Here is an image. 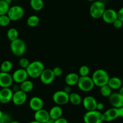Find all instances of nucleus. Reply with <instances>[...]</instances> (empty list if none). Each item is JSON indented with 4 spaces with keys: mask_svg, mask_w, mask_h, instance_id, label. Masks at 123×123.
<instances>
[{
    "mask_svg": "<svg viewBox=\"0 0 123 123\" xmlns=\"http://www.w3.org/2000/svg\"><path fill=\"white\" fill-rule=\"evenodd\" d=\"M108 84L111 89H118L122 86V80L119 77H112L109 78L108 82Z\"/></svg>",
    "mask_w": 123,
    "mask_h": 123,
    "instance_id": "22",
    "label": "nucleus"
},
{
    "mask_svg": "<svg viewBox=\"0 0 123 123\" xmlns=\"http://www.w3.org/2000/svg\"><path fill=\"white\" fill-rule=\"evenodd\" d=\"M4 1H6V2H7L8 4H10L12 2V1H13V0H4Z\"/></svg>",
    "mask_w": 123,
    "mask_h": 123,
    "instance_id": "45",
    "label": "nucleus"
},
{
    "mask_svg": "<svg viewBox=\"0 0 123 123\" xmlns=\"http://www.w3.org/2000/svg\"><path fill=\"white\" fill-rule=\"evenodd\" d=\"M78 88L83 92H90L93 89L94 83L91 77L88 76H80L77 83Z\"/></svg>",
    "mask_w": 123,
    "mask_h": 123,
    "instance_id": "6",
    "label": "nucleus"
},
{
    "mask_svg": "<svg viewBox=\"0 0 123 123\" xmlns=\"http://www.w3.org/2000/svg\"><path fill=\"white\" fill-rule=\"evenodd\" d=\"M80 76L76 73L74 72H71V73L68 74L66 75L65 78V82L67 84V85L68 86H74L75 84H77L78 80Z\"/></svg>",
    "mask_w": 123,
    "mask_h": 123,
    "instance_id": "21",
    "label": "nucleus"
},
{
    "mask_svg": "<svg viewBox=\"0 0 123 123\" xmlns=\"http://www.w3.org/2000/svg\"><path fill=\"white\" fill-rule=\"evenodd\" d=\"M120 117V110L118 108L112 107L106 110L103 113V121L110 122Z\"/></svg>",
    "mask_w": 123,
    "mask_h": 123,
    "instance_id": "9",
    "label": "nucleus"
},
{
    "mask_svg": "<svg viewBox=\"0 0 123 123\" xmlns=\"http://www.w3.org/2000/svg\"><path fill=\"white\" fill-rule=\"evenodd\" d=\"M10 50L12 54L15 56H22L25 54L26 50L25 42L19 38L12 41L10 43Z\"/></svg>",
    "mask_w": 123,
    "mask_h": 123,
    "instance_id": "3",
    "label": "nucleus"
},
{
    "mask_svg": "<svg viewBox=\"0 0 123 123\" xmlns=\"http://www.w3.org/2000/svg\"><path fill=\"white\" fill-rule=\"evenodd\" d=\"M83 119L84 123H102L103 122V113L97 110L87 111L84 114Z\"/></svg>",
    "mask_w": 123,
    "mask_h": 123,
    "instance_id": "5",
    "label": "nucleus"
},
{
    "mask_svg": "<svg viewBox=\"0 0 123 123\" xmlns=\"http://www.w3.org/2000/svg\"><path fill=\"white\" fill-rule=\"evenodd\" d=\"M44 69V66L43 63L39 60H36L30 63L26 68V71L28 77L36 78L40 77Z\"/></svg>",
    "mask_w": 123,
    "mask_h": 123,
    "instance_id": "2",
    "label": "nucleus"
},
{
    "mask_svg": "<svg viewBox=\"0 0 123 123\" xmlns=\"http://www.w3.org/2000/svg\"><path fill=\"white\" fill-rule=\"evenodd\" d=\"M97 1H102V0H97Z\"/></svg>",
    "mask_w": 123,
    "mask_h": 123,
    "instance_id": "50",
    "label": "nucleus"
},
{
    "mask_svg": "<svg viewBox=\"0 0 123 123\" xmlns=\"http://www.w3.org/2000/svg\"><path fill=\"white\" fill-rule=\"evenodd\" d=\"M90 69L86 65H82L79 69V73L80 76H88L90 74Z\"/></svg>",
    "mask_w": 123,
    "mask_h": 123,
    "instance_id": "32",
    "label": "nucleus"
},
{
    "mask_svg": "<svg viewBox=\"0 0 123 123\" xmlns=\"http://www.w3.org/2000/svg\"><path fill=\"white\" fill-rule=\"evenodd\" d=\"M100 92L101 95L105 97H109L112 94V89L108 84L103 86L100 87Z\"/></svg>",
    "mask_w": 123,
    "mask_h": 123,
    "instance_id": "30",
    "label": "nucleus"
},
{
    "mask_svg": "<svg viewBox=\"0 0 123 123\" xmlns=\"http://www.w3.org/2000/svg\"><path fill=\"white\" fill-rule=\"evenodd\" d=\"M113 25L114 27L117 29H120L121 28L123 27V22L122 20H121L120 19H117V20H115L114 21V22L113 23Z\"/></svg>",
    "mask_w": 123,
    "mask_h": 123,
    "instance_id": "36",
    "label": "nucleus"
},
{
    "mask_svg": "<svg viewBox=\"0 0 123 123\" xmlns=\"http://www.w3.org/2000/svg\"><path fill=\"white\" fill-rule=\"evenodd\" d=\"M119 110H120V117H123V107H121V108H119Z\"/></svg>",
    "mask_w": 123,
    "mask_h": 123,
    "instance_id": "42",
    "label": "nucleus"
},
{
    "mask_svg": "<svg viewBox=\"0 0 123 123\" xmlns=\"http://www.w3.org/2000/svg\"><path fill=\"white\" fill-rule=\"evenodd\" d=\"M54 102L58 106L66 104L69 101V94L64 90L56 91L52 96Z\"/></svg>",
    "mask_w": 123,
    "mask_h": 123,
    "instance_id": "8",
    "label": "nucleus"
},
{
    "mask_svg": "<svg viewBox=\"0 0 123 123\" xmlns=\"http://www.w3.org/2000/svg\"><path fill=\"white\" fill-rule=\"evenodd\" d=\"M10 123H20L18 121H12Z\"/></svg>",
    "mask_w": 123,
    "mask_h": 123,
    "instance_id": "48",
    "label": "nucleus"
},
{
    "mask_svg": "<svg viewBox=\"0 0 123 123\" xmlns=\"http://www.w3.org/2000/svg\"><path fill=\"white\" fill-rule=\"evenodd\" d=\"M54 121H55V120L51 119V118H49V120L47 121V122L46 123H54Z\"/></svg>",
    "mask_w": 123,
    "mask_h": 123,
    "instance_id": "44",
    "label": "nucleus"
},
{
    "mask_svg": "<svg viewBox=\"0 0 123 123\" xmlns=\"http://www.w3.org/2000/svg\"><path fill=\"white\" fill-rule=\"evenodd\" d=\"M118 92L120 93V94H121V95H122L123 96V86H121V88H120V89H119V92Z\"/></svg>",
    "mask_w": 123,
    "mask_h": 123,
    "instance_id": "43",
    "label": "nucleus"
},
{
    "mask_svg": "<svg viewBox=\"0 0 123 123\" xmlns=\"http://www.w3.org/2000/svg\"><path fill=\"white\" fill-rule=\"evenodd\" d=\"M28 77V75L26 69L23 68L16 69L12 75L13 82H16V83H19V84L27 80Z\"/></svg>",
    "mask_w": 123,
    "mask_h": 123,
    "instance_id": "13",
    "label": "nucleus"
},
{
    "mask_svg": "<svg viewBox=\"0 0 123 123\" xmlns=\"http://www.w3.org/2000/svg\"><path fill=\"white\" fill-rule=\"evenodd\" d=\"M54 74L55 77H59L62 74V69L61 68L59 67V66H56L54 68L52 69Z\"/></svg>",
    "mask_w": 123,
    "mask_h": 123,
    "instance_id": "35",
    "label": "nucleus"
},
{
    "mask_svg": "<svg viewBox=\"0 0 123 123\" xmlns=\"http://www.w3.org/2000/svg\"><path fill=\"white\" fill-rule=\"evenodd\" d=\"M19 63L20 66L21 67V68L26 69V68H27L28 66V65H30V61H29L28 59H27L26 58L22 57L21 59L19 60Z\"/></svg>",
    "mask_w": 123,
    "mask_h": 123,
    "instance_id": "33",
    "label": "nucleus"
},
{
    "mask_svg": "<svg viewBox=\"0 0 123 123\" xmlns=\"http://www.w3.org/2000/svg\"><path fill=\"white\" fill-rule=\"evenodd\" d=\"M109 78L110 77L107 71L103 69H98L96 70L91 77L94 85L100 88L108 84Z\"/></svg>",
    "mask_w": 123,
    "mask_h": 123,
    "instance_id": "1",
    "label": "nucleus"
},
{
    "mask_svg": "<svg viewBox=\"0 0 123 123\" xmlns=\"http://www.w3.org/2000/svg\"><path fill=\"white\" fill-rule=\"evenodd\" d=\"M88 1H90V2H94V0H88Z\"/></svg>",
    "mask_w": 123,
    "mask_h": 123,
    "instance_id": "49",
    "label": "nucleus"
},
{
    "mask_svg": "<svg viewBox=\"0 0 123 123\" xmlns=\"http://www.w3.org/2000/svg\"><path fill=\"white\" fill-rule=\"evenodd\" d=\"M7 15L11 21H16L21 19L24 15V9L20 6H13L10 7Z\"/></svg>",
    "mask_w": 123,
    "mask_h": 123,
    "instance_id": "7",
    "label": "nucleus"
},
{
    "mask_svg": "<svg viewBox=\"0 0 123 123\" xmlns=\"http://www.w3.org/2000/svg\"><path fill=\"white\" fill-rule=\"evenodd\" d=\"M0 1H4V0H0Z\"/></svg>",
    "mask_w": 123,
    "mask_h": 123,
    "instance_id": "51",
    "label": "nucleus"
},
{
    "mask_svg": "<svg viewBox=\"0 0 123 123\" xmlns=\"http://www.w3.org/2000/svg\"><path fill=\"white\" fill-rule=\"evenodd\" d=\"M1 123H10L12 121L10 115L7 113H4L2 118L0 119Z\"/></svg>",
    "mask_w": 123,
    "mask_h": 123,
    "instance_id": "34",
    "label": "nucleus"
},
{
    "mask_svg": "<svg viewBox=\"0 0 123 123\" xmlns=\"http://www.w3.org/2000/svg\"><path fill=\"white\" fill-rule=\"evenodd\" d=\"M62 113H63V111H62V108L60 106L57 105V106L52 107L49 111V117L51 119L55 120L62 117Z\"/></svg>",
    "mask_w": 123,
    "mask_h": 123,
    "instance_id": "20",
    "label": "nucleus"
},
{
    "mask_svg": "<svg viewBox=\"0 0 123 123\" xmlns=\"http://www.w3.org/2000/svg\"><path fill=\"white\" fill-rule=\"evenodd\" d=\"M83 106L87 111L96 110L97 101L92 96H86L82 100Z\"/></svg>",
    "mask_w": 123,
    "mask_h": 123,
    "instance_id": "16",
    "label": "nucleus"
},
{
    "mask_svg": "<svg viewBox=\"0 0 123 123\" xmlns=\"http://www.w3.org/2000/svg\"><path fill=\"white\" fill-rule=\"evenodd\" d=\"M105 10V5L102 1H94L90 6V14L94 19H99L102 18Z\"/></svg>",
    "mask_w": 123,
    "mask_h": 123,
    "instance_id": "4",
    "label": "nucleus"
},
{
    "mask_svg": "<svg viewBox=\"0 0 123 123\" xmlns=\"http://www.w3.org/2000/svg\"><path fill=\"white\" fill-rule=\"evenodd\" d=\"M3 114H4L3 112H2L1 110H0V119H1V118H2V115H3Z\"/></svg>",
    "mask_w": 123,
    "mask_h": 123,
    "instance_id": "46",
    "label": "nucleus"
},
{
    "mask_svg": "<svg viewBox=\"0 0 123 123\" xmlns=\"http://www.w3.org/2000/svg\"><path fill=\"white\" fill-rule=\"evenodd\" d=\"M104 107H105V106L104 104H103V103H102V102H97V107H96V110L98 111L102 110H103Z\"/></svg>",
    "mask_w": 123,
    "mask_h": 123,
    "instance_id": "39",
    "label": "nucleus"
},
{
    "mask_svg": "<svg viewBox=\"0 0 123 123\" xmlns=\"http://www.w3.org/2000/svg\"><path fill=\"white\" fill-rule=\"evenodd\" d=\"M13 91L10 88H4L0 90V103L7 104L12 101Z\"/></svg>",
    "mask_w": 123,
    "mask_h": 123,
    "instance_id": "14",
    "label": "nucleus"
},
{
    "mask_svg": "<svg viewBox=\"0 0 123 123\" xmlns=\"http://www.w3.org/2000/svg\"><path fill=\"white\" fill-rule=\"evenodd\" d=\"M20 90V86H18V85H14V87H13V91L14 92H16L18 90Z\"/></svg>",
    "mask_w": 123,
    "mask_h": 123,
    "instance_id": "41",
    "label": "nucleus"
},
{
    "mask_svg": "<svg viewBox=\"0 0 123 123\" xmlns=\"http://www.w3.org/2000/svg\"><path fill=\"white\" fill-rule=\"evenodd\" d=\"M54 123H68V121L64 118H62V117H61V118H58L57 119H55L54 121Z\"/></svg>",
    "mask_w": 123,
    "mask_h": 123,
    "instance_id": "37",
    "label": "nucleus"
},
{
    "mask_svg": "<svg viewBox=\"0 0 123 123\" xmlns=\"http://www.w3.org/2000/svg\"><path fill=\"white\" fill-rule=\"evenodd\" d=\"M7 38L12 42L14 40L19 38V31L15 28H11L7 31Z\"/></svg>",
    "mask_w": 123,
    "mask_h": 123,
    "instance_id": "26",
    "label": "nucleus"
},
{
    "mask_svg": "<svg viewBox=\"0 0 123 123\" xmlns=\"http://www.w3.org/2000/svg\"><path fill=\"white\" fill-rule=\"evenodd\" d=\"M11 20L7 14L0 16V26L6 27L9 25Z\"/></svg>",
    "mask_w": 123,
    "mask_h": 123,
    "instance_id": "31",
    "label": "nucleus"
},
{
    "mask_svg": "<svg viewBox=\"0 0 123 123\" xmlns=\"http://www.w3.org/2000/svg\"><path fill=\"white\" fill-rule=\"evenodd\" d=\"M55 77L52 69H44L39 78H40L41 82L43 84H49L54 82Z\"/></svg>",
    "mask_w": 123,
    "mask_h": 123,
    "instance_id": "15",
    "label": "nucleus"
},
{
    "mask_svg": "<svg viewBox=\"0 0 123 123\" xmlns=\"http://www.w3.org/2000/svg\"><path fill=\"white\" fill-rule=\"evenodd\" d=\"M49 112L44 109L37 110L35 112L34 119L36 121L40 123H46L47 121L49 120Z\"/></svg>",
    "mask_w": 123,
    "mask_h": 123,
    "instance_id": "18",
    "label": "nucleus"
},
{
    "mask_svg": "<svg viewBox=\"0 0 123 123\" xmlns=\"http://www.w3.org/2000/svg\"><path fill=\"white\" fill-rule=\"evenodd\" d=\"M34 88V83L29 80H26L20 84V89L25 93L31 92Z\"/></svg>",
    "mask_w": 123,
    "mask_h": 123,
    "instance_id": "24",
    "label": "nucleus"
},
{
    "mask_svg": "<svg viewBox=\"0 0 123 123\" xmlns=\"http://www.w3.org/2000/svg\"><path fill=\"white\" fill-rule=\"evenodd\" d=\"M27 100L26 93L24 92L22 90H19L13 92V97L12 101L16 106H21L26 102Z\"/></svg>",
    "mask_w": 123,
    "mask_h": 123,
    "instance_id": "12",
    "label": "nucleus"
},
{
    "mask_svg": "<svg viewBox=\"0 0 123 123\" xmlns=\"http://www.w3.org/2000/svg\"><path fill=\"white\" fill-rule=\"evenodd\" d=\"M13 68V64L10 60H5L0 66V72H9Z\"/></svg>",
    "mask_w": 123,
    "mask_h": 123,
    "instance_id": "27",
    "label": "nucleus"
},
{
    "mask_svg": "<svg viewBox=\"0 0 123 123\" xmlns=\"http://www.w3.org/2000/svg\"><path fill=\"white\" fill-rule=\"evenodd\" d=\"M64 91L66 92V93H67V94H70L71 93V91H72V88H71L70 86H66V87H65L64 88Z\"/></svg>",
    "mask_w": 123,
    "mask_h": 123,
    "instance_id": "40",
    "label": "nucleus"
},
{
    "mask_svg": "<svg viewBox=\"0 0 123 123\" xmlns=\"http://www.w3.org/2000/svg\"><path fill=\"white\" fill-rule=\"evenodd\" d=\"M13 83L12 75L8 72H0V87L2 88H10Z\"/></svg>",
    "mask_w": 123,
    "mask_h": 123,
    "instance_id": "17",
    "label": "nucleus"
},
{
    "mask_svg": "<svg viewBox=\"0 0 123 123\" xmlns=\"http://www.w3.org/2000/svg\"><path fill=\"white\" fill-rule=\"evenodd\" d=\"M118 19H120L123 22V7H121L120 10L117 12Z\"/></svg>",
    "mask_w": 123,
    "mask_h": 123,
    "instance_id": "38",
    "label": "nucleus"
},
{
    "mask_svg": "<svg viewBox=\"0 0 123 123\" xmlns=\"http://www.w3.org/2000/svg\"><path fill=\"white\" fill-rule=\"evenodd\" d=\"M26 23L28 26L31 27H35L39 24L40 19L37 16L31 15L28 18Z\"/></svg>",
    "mask_w": 123,
    "mask_h": 123,
    "instance_id": "28",
    "label": "nucleus"
},
{
    "mask_svg": "<svg viewBox=\"0 0 123 123\" xmlns=\"http://www.w3.org/2000/svg\"><path fill=\"white\" fill-rule=\"evenodd\" d=\"M10 8V4L5 1H0V16L7 14Z\"/></svg>",
    "mask_w": 123,
    "mask_h": 123,
    "instance_id": "29",
    "label": "nucleus"
},
{
    "mask_svg": "<svg viewBox=\"0 0 123 123\" xmlns=\"http://www.w3.org/2000/svg\"><path fill=\"white\" fill-rule=\"evenodd\" d=\"M38 123V122H37V121H31V122H30V123Z\"/></svg>",
    "mask_w": 123,
    "mask_h": 123,
    "instance_id": "47",
    "label": "nucleus"
},
{
    "mask_svg": "<svg viewBox=\"0 0 123 123\" xmlns=\"http://www.w3.org/2000/svg\"><path fill=\"white\" fill-rule=\"evenodd\" d=\"M108 98L112 107L119 109L123 107V96L119 92L112 93Z\"/></svg>",
    "mask_w": 123,
    "mask_h": 123,
    "instance_id": "11",
    "label": "nucleus"
},
{
    "mask_svg": "<svg viewBox=\"0 0 123 123\" xmlns=\"http://www.w3.org/2000/svg\"><path fill=\"white\" fill-rule=\"evenodd\" d=\"M69 101L74 106H79L82 102V99L78 93L71 92L69 94Z\"/></svg>",
    "mask_w": 123,
    "mask_h": 123,
    "instance_id": "23",
    "label": "nucleus"
},
{
    "mask_svg": "<svg viewBox=\"0 0 123 123\" xmlns=\"http://www.w3.org/2000/svg\"><path fill=\"white\" fill-rule=\"evenodd\" d=\"M30 6L35 11H40L44 7L43 0H30Z\"/></svg>",
    "mask_w": 123,
    "mask_h": 123,
    "instance_id": "25",
    "label": "nucleus"
},
{
    "mask_svg": "<svg viewBox=\"0 0 123 123\" xmlns=\"http://www.w3.org/2000/svg\"><path fill=\"white\" fill-rule=\"evenodd\" d=\"M29 106L31 110L36 112V111L43 109L44 102L41 98L38 97V96H33L30 100Z\"/></svg>",
    "mask_w": 123,
    "mask_h": 123,
    "instance_id": "19",
    "label": "nucleus"
},
{
    "mask_svg": "<svg viewBox=\"0 0 123 123\" xmlns=\"http://www.w3.org/2000/svg\"><path fill=\"white\" fill-rule=\"evenodd\" d=\"M103 21L109 24H112L118 19L117 12L112 8L106 9L102 16Z\"/></svg>",
    "mask_w": 123,
    "mask_h": 123,
    "instance_id": "10",
    "label": "nucleus"
},
{
    "mask_svg": "<svg viewBox=\"0 0 123 123\" xmlns=\"http://www.w3.org/2000/svg\"><path fill=\"white\" fill-rule=\"evenodd\" d=\"M0 123H1V121H0Z\"/></svg>",
    "mask_w": 123,
    "mask_h": 123,
    "instance_id": "52",
    "label": "nucleus"
}]
</instances>
